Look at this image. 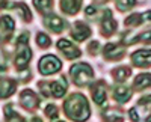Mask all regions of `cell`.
<instances>
[{
    "label": "cell",
    "instance_id": "15",
    "mask_svg": "<svg viewBox=\"0 0 151 122\" xmlns=\"http://www.w3.org/2000/svg\"><path fill=\"white\" fill-rule=\"evenodd\" d=\"M92 98L100 106H103L106 103V88L103 81H98L92 86Z\"/></svg>",
    "mask_w": 151,
    "mask_h": 122
},
{
    "label": "cell",
    "instance_id": "5",
    "mask_svg": "<svg viewBox=\"0 0 151 122\" xmlns=\"http://www.w3.org/2000/svg\"><path fill=\"white\" fill-rule=\"evenodd\" d=\"M17 47H18V51H17V56H15V66L18 69H23V68L27 66L29 60L32 57V51L27 47V44H17Z\"/></svg>",
    "mask_w": 151,
    "mask_h": 122
},
{
    "label": "cell",
    "instance_id": "22",
    "mask_svg": "<svg viewBox=\"0 0 151 122\" xmlns=\"http://www.w3.org/2000/svg\"><path fill=\"white\" fill-rule=\"evenodd\" d=\"M14 9H17V11L20 12V15L26 20V21H30V20H32L30 11H29V8L24 5V3H14Z\"/></svg>",
    "mask_w": 151,
    "mask_h": 122
},
{
    "label": "cell",
    "instance_id": "24",
    "mask_svg": "<svg viewBox=\"0 0 151 122\" xmlns=\"http://www.w3.org/2000/svg\"><path fill=\"white\" fill-rule=\"evenodd\" d=\"M36 42H38V45H40V47L47 48L52 41H50V38H48L45 33H38V35H36Z\"/></svg>",
    "mask_w": 151,
    "mask_h": 122
},
{
    "label": "cell",
    "instance_id": "32",
    "mask_svg": "<svg viewBox=\"0 0 151 122\" xmlns=\"http://www.w3.org/2000/svg\"><path fill=\"white\" fill-rule=\"evenodd\" d=\"M5 5H6V0H0V9H2Z\"/></svg>",
    "mask_w": 151,
    "mask_h": 122
},
{
    "label": "cell",
    "instance_id": "23",
    "mask_svg": "<svg viewBox=\"0 0 151 122\" xmlns=\"http://www.w3.org/2000/svg\"><path fill=\"white\" fill-rule=\"evenodd\" d=\"M33 5L36 6L38 11L41 12H48L53 6V0H33Z\"/></svg>",
    "mask_w": 151,
    "mask_h": 122
},
{
    "label": "cell",
    "instance_id": "33",
    "mask_svg": "<svg viewBox=\"0 0 151 122\" xmlns=\"http://www.w3.org/2000/svg\"><path fill=\"white\" fill-rule=\"evenodd\" d=\"M30 122H42V121H41V119H40V118H33V119H32V121H30Z\"/></svg>",
    "mask_w": 151,
    "mask_h": 122
},
{
    "label": "cell",
    "instance_id": "17",
    "mask_svg": "<svg viewBox=\"0 0 151 122\" xmlns=\"http://www.w3.org/2000/svg\"><path fill=\"white\" fill-rule=\"evenodd\" d=\"M130 96H132V91L129 88H125V86H116L115 91H113V98H115L116 101H119V103L129 101Z\"/></svg>",
    "mask_w": 151,
    "mask_h": 122
},
{
    "label": "cell",
    "instance_id": "1",
    "mask_svg": "<svg viewBox=\"0 0 151 122\" xmlns=\"http://www.w3.org/2000/svg\"><path fill=\"white\" fill-rule=\"evenodd\" d=\"M65 113L68 118L77 122H83L89 118V106L88 100L82 93H73L64 104Z\"/></svg>",
    "mask_w": 151,
    "mask_h": 122
},
{
    "label": "cell",
    "instance_id": "2",
    "mask_svg": "<svg viewBox=\"0 0 151 122\" xmlns=\"http://www.w3.org/2000/svg\"><path fill=\"white\" fill-rule=\"evenodd\" d=\"M130 118L133 122H151V95L144 98L130 110Z\"/></svg>",
    "mask_w": 151,
    "mask_h": 122
},
{
    "label": "cell",
    "instance_id": "7",
    "mask_svg": "<svg viewBox=\"0 0 151 122\" xmlns=\"http://www.w3.org/2000/svg\"><path fill=\"white\" fill-rule=\"evenodd\" d=\"M58 48L65 54L67 59H76L80 56V50L76 45H73L68 39H59L58 41Z\"/></svg>",
    "mask_w": 151,
    "mask_h": 122
},
{
    "label": "cell",
    "instance_id": "19",
    "mask_svg": "<svg viewBox=\"0 0 151 122\" xmlns=\"http://www.w3.org/2000/svg\"><path fill=\"white\" fill-rule=\"evenodd\" d=\"M5 116H6V122H24V119L12 108V104H8L5 107Z\"/></svg>",
    "mask_w": 151,
    "mask_h": 122
},
{
    "label": "cell",
    "instance_id": "13",
    "mask_svg": "<svg viewBox=\"0 0 151 122\" xmlns=\"http://www.w3.org/2000/svg\"><path fill=\"white\" fill-rule=\"evenodd\" d=\"M44 23H45V26L50 30H53L56 33L62 32V30H64V27H65V21L62 20L60 17H58V15H47L45 20H44Z\"/></svg>",
    "mask_w": 151,
    "mask_h": 122
},
{
    "label": "cell",
    "instance_id": "8",
    "mask_svg": "<svg viewBox=\"0 0 151 122\" xmlns=\"http://www.w3.org/2000/svg\"><path fill=\"white\" fill-rule=\"evenodd\" d=\"M20 101H21V106L24 108H27V110H33V108H36L38 104H40V100H38L36 93L32 92V91H29V89L21 92Z\"/></svg>",
    "mask_w": 151,
    "mask_h": 122
},
{
    "label": "cell",
    "instance_id": "18",
    "mask_svg": "<svg viewBox=\"0 0 151 122\" xmlns=\"http://www.w3.org/2000/svg\"><path fill=\"white\" fill-rule=\"evenodd\" d=\"M134 88L137 91H142L145 88H150L151 86V74H141L134 78Z\"/></svg>",
    "mask_w": 151,
    "mask_h": 122
},
{
    "label": "cell",
    "instance_id": "20",
    "mask_svg": "<svg viewBox=\"0 0 151 122\" xmlns=\"http://www.w3.org/2000/svg\"><path fill=\"white\" fill-rule=\"evenodd\" d=\"M103 118L107 121V122H122L124 121V116L119 110H109V112H104Z\"/></svg>",
    "mask_w": 151,
    "mask_h": 122
},
{
    "label": "cell",
    "instance_id": "12",
    "mask_svg": "<svg viewBox=\"0 0 151 122\" xmlns=\"http://www.w3.org/2000/svg\"><path fill=\"white\" fill-rule=\"evenodd\" d=\"M116 29V23L112 18V12L110 11H104V18L101 21V32L104 36H109L115 32Z\"/></svg>",
    "mask_w": 151,
    "mask_h": 122
},
{
    "label": "cell",
    "instance_id": "3",
    "mask_svg": "<svg viewBox=\"0 0 151 122\" xmlns=\"http://www.w3.org/2000/svg\"><path fill=\"white\" fill-rule=\"evenodd\" d=\"M70 74L73 77V81L79 86H85L86 83H89V80L94 77V72H92V68L86 63H77L71 66V71Z\"/></svg>",
    "mask_w": 151,
    "mask_h": 122
},
{
    "label": "cell",
    "instance_id": "27",
    "mask_svg": "<svg viewBox=\"0 0 151 122\" xmlns=\"http://www.w3.org/2000/svg\"><path fill=\"white\" fill-rule=\"evenodd\" d=\"M137 41H142V42H151V30L144 32V33H141L139 36H134V42H137Z\"/></svg>",
    "mask_w": 151,
    "mask_h": 122
},
{
    "label": "cell",
    "instance_id": "9",
    "mask_svg": "<svg viewBox=\"0 0 151 122\" xmlns=\"http://www.w3.org/2000/svg\"><path fill=\"white\" fill-rule=\"evenodd\" d=\"M71 35L76 41H85L88 36L91 35V29L86 26L83 21H77L73 26V30H71Z\"/></svg>",
    "mask_w": 151,
    "mask_h": 122
},
{
    "label": "cell",
    "instance_id": "14",
    "mask_svg": "<svg viewBox=\"0 0 151 122\" xmlns=\"http://www.w3.org/2000/svg\"><path fill=\"white\" fill-rule=\"evenodd\" d=\"M17 84L11 78H0V98H8L15 92Z\"/></svg>",
    "mask_w": 151,
    "mask_h": 122
},
{
    "label": "cell",
    "instance_id": "34",
    "mask_svg": "<svg viewBox=\"0 0 151 122\" xmlns=\"http://www.w3.org/2000/svg\"><path fill=\"white\" fill-rule=\"evenodd\" d=\"M97 2H106V0H97Z\"/></svg>",
    "mask_w": 151,
    "mask_h": 122
},
{
    "label": "cell",
    "instance_id": "10",
    "mask_svg": "<svg viewBox=\"0 0 151 122\" xmlns=\"http://www.w3.org/2000/svg\"><path fill=\"white\" fill-rule=\"evenodd\" d=\"M132 60L136 66H151V50H139L133 53Z\"/></svg>",
    "mask_w": 151,
    "mask_h": 122
},
{
    "label": "cell",
    "instance_id": "31",
    "mask_svg": "<svg viewBox=\"0 0 151 122\" xmlns=\"http://www.w3.org/2000/svg\"><path fill=\"white\" fill-rule=\"evenodd\" d=\"M141 17H142V21H151V11L145 12V14H142Z\"/></svg>",
    "mask_w": 151,
    "mask_h": 122
},
{
    "label": "cell",
    "instance_id": "6",
    "mask_svg": "<svg viewBox=\"0 0 151 122\" xmlns=\"http://www.w3.org/2000/svg\"><path fill=\"white\" fill-rule=\"evenodd\" d=\"M14 27H15V23L9 15L0 18V42H6L11 38Z\"/></svg>",
    "mask_w": 151,
    "mask_h": 122
},
{
    "label": "cell",
    "instance_id": "21",
    "mask_svg": "<svg viewBox=\"0 0 151 122\" xmlns=\"http://www.w3.org/2000/svg\"><path fill=\"white\" fill-rule=\"evenodd\" d=\"M130 74H132V71H130V68H127V66H121V68H116L115 71H113V77H115L118 81L125 80Z\"/></svg>",
    "mask_w": 151,
    "mask_h": 122
},
{
    "label": "cell",
    "instance_id": "11",
    "mask_svg": "<svg viewBox=\"0 0 151 122\" xmlns=\"http://www.w3.org/2000/svg\"><path fill=\"white\" fill-rule=\"evenodd\" d=\"M125 50H124V47L119 45V44H107L104 47V56L107 59H112V60H118L124 56Z\"/></svg>",
    "mask_w": 151,
    "mask_h": 122
},
{
    "label": "cell",
    "instance_id": "16",
    "mask_svg": "<svg viewBox=\"0 0 151 122\" xmlns=\"http://www.w3.org/2000/svg\"><path fill=\"white\" fill-rule=\"evenodd\" d=\"M82 0H60V9L67 12V14L73 15L79 11Z\"/></svg>",
    "mask_w": 151,
    "mask_h": 122
},
{
    "label": "cell",
    "instance_id": "25",
    "mask_svg": "<svg viewBox=\"0 0 151 122\" xmlns=\"http://www.w3.org/2000/svg\"><path fill=\"white\" fill-rule=\"evenodd\" d=\"M141 23H142L141 14H133V15H130L127 20H125V26H139Z\"/></svg>",
    "mask_w": 151,
    "mask_h": 122
},
{
    "label": "cell",
    "instance_id": "4",
    "mask_svg": "<svg viewBox=\"0 0 151 122\" xmlns=\"http://www.w3.org/2000/svg\"><path fill=\"white\" fill-rule=\"evenodd\" d=\"M60 60L56 57V56H52V54H47L44 56L40 63H38V68H40L41 74L44 76H48V74H55V72H58L60 69Z\"/></svg>",
    "mask_w": 151,
    "mask_h": 122
},
{
    "label": "cell",
    "instance_id": "26",
    "mask_svg": "<svg viewBox=\"0 0 151 122\" xmlns=\"http://www.w3.org/2000/svg\"><path fill=\"white\" fill-rule=\"evenodd\" d=\"M134 3H136V0H118V2H116L119 11H127L132 6H134Z\"/></svg>",
    "mask_w": 151,
    "mask_h": 122
},
{
    "label": "cell",
    "instance_id": "30",
    "mask_svg": "<svg viewBox=\"0 0 151 122\" xmlns=\"http://www.w3.org/2000/svg\"><path fill=\"white\" fill-rule=\"evenodd\" d=\"M5 71H6V62L3 60V57L0 56V74H3Z\"/></svg>",
    "mask_w": 151,
    "mask_h": 122
},
{
    "label": "cell",
    "instance_id": "29",
    "mask_svg": "<svg viewBox=\"0 0 151 122\" xmlns=\"http://www.w3.org/2000/svg\"><path fill=\"white\" fill-rule=\"evenodd\" d=\"M98 48H100V45H98V42L97 41H94L89 47H88V50H89V53H92V54H95L97 53V50H98Z\"/></svg>",
    "mask_w": 151,
    "mask_h": 122
},
{
    "label": "cell",
    "instance_id": "35",
    "mask_svg": "<svg viewBox=\"0 0 151 122\" xmlns=\"http://www.w3.org/2000/svg\"><path fill=\"white\" fill-rule=\"evenodd\" d=\"M59 122H62V121H59Z\"/></svg>",
    "mask_w": 151,
    "mask_h": 122
},
{
    "label": "cell",
    "instance_id": "28",
    "mask_svg": "<svg viewBox=\"0 0 151 122\" xmlns=\"http://www.w3.org/2000/svg\"><path fill=\"white\" fill-rule=\"evenodd\" d=\"M45 115H47L48 118H56V116H58V108H56V106H53V104L47 106V108H45Z\"/></svg>",
    "mask_w": 151,
    "mask_h": 122
}]
</instances>
